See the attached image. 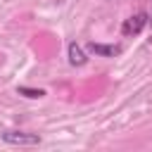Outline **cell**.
I'll list each match as a JSON object with an SVG mask.
<instances>
[{"label": "cell", "mask_w": 152, "mask_h": 152, "mask_svg": "<svg viewBox=\"0 0 152 152\" xmlns=\"http://www.w3.org/2000/svg\"><path fill=\"white\" fill-rule=\"evenodd\" d=\"M2 140L7 145H40V135L38 133H26V131H5L2 133Z\"/></svg>", "instance_id": "cell-1"}, {"label": "cell", "mask_w": 152, "mask_h": 152, "mask_svg": "<svg viewBox=\"0 0 152 152\" xmlns=\"http://www.w3.org/2000/svg\"><path fill=\"white\" fill-rule=\"evenodd\" d=\"M147 24H150V17H147L145 12H138V14L128 17V19L121 24V33H124V36H128V38H131V36H138Z\"/></svg>", "instance_id": "cell-2"}, {"label": "cell", "mask_w": 152, "mask_h": 152, "mask_svg": "<svg viewBox=\"0 0 152 152\" xmlns=\"http://www.w3.org/2000/svg\"><path fill=\"white\" fill-rule=\"evenodd\" d=\"M66 57H69V64H71V66H83V64L88 62L83 48H81L76 40H71V43L66 45Z\"/></svg>", "instance_id": "cell-3"}, {"label": "cell", "mask_w": 152, "mask_h": 152, "mask_svg": "<svg viewBox=\"0 0 152 152\" xmlns=\"http://www.w3.org/2000/svg\"><path fill=\"white\" fill-rule=\"evenodd\" d=\"M88 50L95 52V55H100V57H116L121 52L119 45H102V43H88Z\"/></svg>", "instance_id": "cell-4"}, {"label": "cell", "mask_w": 152, "mask_h": 152, "mask_svg": "<svg viewBox=\"0 0 152 152\" xmlns=\"http://www.w3.org/2000/svg\"><path fill=\"white\" fill-rule=\"evenodd\" d=\"M17 93L24 95V97H28V100H40L45 95L43 88H26V86H17Z\"/></svg>", "instance_id": "cell-5"}, {"label": "cell", "mask_w": 152, "mask_h": 152, "mask_svg": "<svg viewBox=\"0 0 152 152\" xmlns=\"http://www.w3.org/2000/svg\"><path fill=\"white\" fill-rule=\"evenodd\" d=\"M150 24H152V14H150Z\"/></svg>", "instance_id": "cell-6"}]
</instances>
